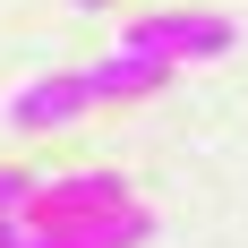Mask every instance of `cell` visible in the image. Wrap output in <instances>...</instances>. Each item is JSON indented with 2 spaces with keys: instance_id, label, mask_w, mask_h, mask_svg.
I'll list each match as a JSON object with an SVG mask.
<instances>
[{
  "instance_id": "3",
  "label": "cell",
  "mask_w": 248,
  "mask_h": 248,
  "mask_svg": "<svg viewBox=\"0 0 248 248\" xmlns=\"http://www.w3.org/2000/svg\"><path fill=\"white\" fill-rule=\"evenodd\" d=\"M146 240H154V214L137 197H128V205H103V214H77V223L17 231V248H146Z\"/></svg>"
},
{
  "instance_id": "8",
  "label": "cell",
  "mask_w": 248,
  "mask_h": 248,
  "mask_svg": "<svg viewBox=\"0 0 248 248\" xmlns=\"http://www.w3.org/2000/svg\"><path fill=\"white\" fill-rule=\"evenodd\" d=\"M77 9H111V0H77Z\"/></svg>"
},
{
  "instance_id": "4",
  "label": "cell",
  "mask_w": 248,
  "mask_h": 248,
  "mask_svg": "<svg viewBox=\"0 0 248 248\" xmlns=\"http://www.w3.org/2000/svg\"><path fill=\"white\" fill-rule=\"evenodd\" d=\"M94 111V94H86V69H51V77H26L17 94H9V128L17 137H43V128H69Z\"/></svg>"
},
{
  "instance_id": "1",
  "label": "cell",
  "mask_w": 248,
  "mask_h": 248,
  "mask_svg": "<svg viewBox=\"0 0 248 248\" xmlns=\"http://www.w3.org/2000/svg\"><path fill=\"white\" fill-rule=\"evenodd\" d=\"M231 43H240V26H231L223 9H154V17L120 26V51H146V60H163V69H188V60H223Z\"/></svg>"
},
{
  "instance_id": "5",
  "label": "cell",
  "mask_w": 248,
  "mask_h": 248,
  "mask_svg": "<svg viewBox=\"0 0 248 248\" xmlns=\"http://www.w3.org/2000/svg\"><path fill=\"white\" fill-rule=\"evenodd\" d=\"M163 86H171V69L146 60V51H111V60L86 69V94L94 103H146V94H163Z\"/></svg>"
},
{
  "instance_id": "6",
  "label": "cell",
  "mask_w": 248,
  "mask_h": 248,
  "mask_svg": "<svg viewBox=\"0 0 248 248\" xmlns=\"http://www.w3.org/2000/svg\"><path fill=\"white\" fill-rule=\"evenodd\" d=\"M26 180H34V171H0V214H17V205H26Z\"/></svg>"
},
{
  "instance_id": "2",
  "label": "cell",
  "mask_w": 248,
  "mask_h": 248,
  "mask_svg": "<svg viewBox=\"0 0 248 248\" xmlns=\"http://www.w3.org/2000/svg\"><path fill=\"white\" fill-rule=\"evenodd\" d=\"M103 205H128V180L120 171H60V180H26V205L17 223H77V214H103Z\"/></svg>"
},
{
  "instance_id": "7",
  "label": "cell",
  "mask_w": 248,
  "mask_h": 248,
  "mask_svg": "<svg viewBox=\"0 0 248 248\" xmlns=\"http://www.w3.org/2000/svg\"><path fill=\"white\" fill-rule=\"evenodd\" d=\"M17 231H26V223H17V214H0V248H17Z\"/></svg>"
}]
</instances>
